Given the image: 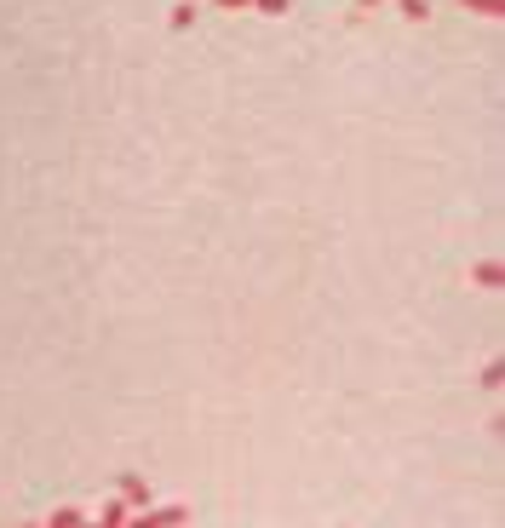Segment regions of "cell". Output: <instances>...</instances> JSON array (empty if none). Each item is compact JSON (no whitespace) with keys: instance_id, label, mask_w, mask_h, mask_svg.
<instances>
[{"instance_id":"7a4b0ae2","label":"cell","mask_w":505,"mask_h":528,"mask_svg":"<svg viewBox=\"0 0 505 528\" xmlns=\"http://www.w3.org/2000/svg\"><path fill=\"white\" fill-rule=\"evenodd\" d=\"M126 517H133V511H126L121 500H104V517L92 523V528H126Z\"/></svg>"},{"instance_id":"ba28073f","label":"cell","mask_w":505,"mask_h":528,"mask_svg":"<svg viewBox=\"0 0 505 528\" xmlns=\"http://www.w3.org/2000/svg\"><path fill=\"white\" fill-rule=\"evenodd\" d=\"M252 6H259V12H271V18H276V12H288V0H252Z\"/></svg>"},{"instance_id":"5b68a950","label":"cell","mask_w":505,"mask_h":528,"mask_svg":"<svg viewBox=\"0 0 505 528\" xmlns=\"http://www.w3.org/2000/svg\"><path fill=\"white\" fill-rule=\"evenodd\" d=\"M471 276H477L482 287H500V264H494V259H482V264H477V270H471Z\"/></svg>"},{"instance_id":"52a82bcc","label":"cell","mask_w":505,"mask_h":528,"mask_svg":"<svg viewBox=\"0 0 505 528\" xmlns=\"http://www.w3.org/2000/svg\"><path fill=\"white\" fill-rule=\"evenodd\" d=\"M46 528H87V517H81V511H58V517L46 523Z\"/></svg>"},{"instance_id":"9c48e42d","label":"cell","mask_w":505,"mask_h":528,"mask_svg":"<svg viewBox=\"0 0 505 528\" xmlns=\"http://www.w3.org/2000/svg\"><path fill=\"white\" fill-rule=\"evenodd\" d=\"M218 6H252V0H218Z\"/></svg>"},{"instance_id":"277c9868","label":"cell","mask_w":505,"mask_h":528,"mask_svg":"<svg viewBox=\"0 0 505 528\" xmlns=\"http://www.w3.org/2000/svg\"><path fill=\"white\" fill-rule=\"evenodd\" d=\"M465 12H477V18H500L505 0H465Z\"/></svg>"},{"instance_id":"3957f363","label":"cell","mask_w":505,"mask_h":528,"mask_svg":"<svg viewBox=\"0 0 505 528\" xmlns=\"http://www.w3.org/2000/svg\"><path fill=\"white\" fill-rule=\"evenodd\" d=\"M402 18L408 23H425V18H431V0H402Z\"/></svg>"},{"instance_id":"30bf717a","label":"cell","mask_w":505,"mask_h":528,"mask_svg":"<svg viewBox=\"0 0 505 528\" xmlns=\"http://www.w3.org/2000/svg\"><path fill=\"white\" fill-rule=\"evenodd\" d=\"M356 6H379V0H356Z\"/></svg>"},{"instance_id":"8992f818","label":"cell","mask_w":505,"mask_h":528,"mask_svg":"<svg viewBox=\"0 0 505 528\" xmlns=\"http://www.w3.org/2000/svg\"><path fill=\"white\" fill-rule=\"evenodd\" d=\"M189 18H196V0H179L172 6V29H189Z\"/></svg>"},{"instance_id":"6da1fadb","label":"cell","mask_w":505,"mask_h":528,"mask_svg":"<svg viewBox=\"0 0 505 528\" xmlns=\"http://www.w3.org/2000/svg\"><path fill=\"white\" fill-rule=\"evenodd\" d=\"M121 505L126 511H150V483L144 477H121Z\"/></svg>"}]
</instances>
